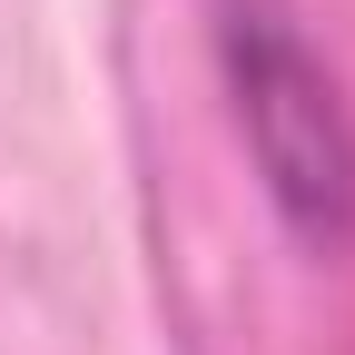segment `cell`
I'll return each mask as SVG.
<instances>
[{
    "instance_id": "cell-1",
    "label": "cell",
    "mask_w": 355,
    "mask_h": 355,
    "mask_svg": "<svg viewBox=\"0 0 355 355\" xmlns=\"http://www.w3.org/2000/svg\"><path fill=\"white\" fill-rule=\"evenodd\" d=\"M207 60L277 227L306 257L355 247V109L296 0H207Z\"/></svg>"
}]
</instances>
